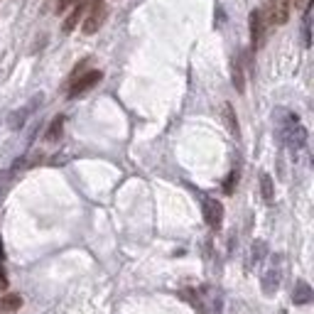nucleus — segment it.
<instances>
[{"instance_id":"5","label":"nucleus","mask_w":314,"mask_h":314,"mask_svg":"<svg viewBox=\"0 0 314 314\" xmlns=\"http://www.w3.org/2000/svg\"><path fill=\"white\" fill-rule=\"evenodd\" d=\"M285 140H287V145H290L292 150H300V147H304V143H307V130H304L297 121H290V128L285 130Z\"/></svg>"},{"instance_id":"9","label":"nucleus","mask_w":314,"mask_h":314,"mask_svg":"<svg viewBox=\"0 0 314 314\" xmlns=\"http://www.w3.org/2000/svg\"><path fill=\"white\" fill-rule=\"evenodd\" d=\"M20 307H23V297H20V295H5V297L0 300V312L12 314V312H17Z\"/></svg>"},{"instance_id":"19","label":"nucleus","mask_w":314,"mask_h":314,"mask_svg":"<svg viewBox=\"0 0 314 314\" xmlns=\"http://www.w3.org/2000/svg\"><path fill=\"white\" fill-rule=\"evenodd\" d=\"M93 3H103V0H93Z\"/></svg>"},{"instance_id":"15","label":"nucleus","mask_w":314,"mask_h":314,"mask_svg":"<svg viewBox=\"0 0 314 314\" xmlns=\"http://www.w3.org/2000/svg\"><path fill=\"white\" fill-rule=\"evenodd\" d=\"M235 182H238V172H231V174H228V180H226V184H224V191H226V194H233Z\"/></svg>"},{"instance_id":"1","label":"nucleus","mask_w":314,"mask_h":314,"mask_svg":"<svg viewBox=\"0 0 314 314\" xmlns=\"http://www.w3.org/2000/svg\"><path fill=\"white\" fill-rule=\"evenodd\" d=\"M101 71L99 69H91V71H86L84 76H78L74 84H71V89H69V99H76V96H81V93H86L89 89H93L99 81H101Z\"/></svg>"},{"instance_id":"13","label":"nucleus","mask_w":314,"mask_h":314,"mask_svg":"<svg viewBox=\"0 0 314 314\" xmlns=\"http://www.w3.org/2000/svg\"><path fill=\"white\" fill-rule=\"evenodd\" d=\"M265 253H268V243H265V241H256V243H253V250H250V260H253V263H260V260L265 258Z\"/></svg>"},{"instance_id":"8","label":"nucleus","mask_w":314,"mask_h":314,"mask_svg":"<svg viewBox=\"0 0 314 314\" xmlns=\"http://www.w3.org/2000/svg\"><path fill=\"white\" fill-rule=\"evenodd\" d=\"M84 10H86V0H81V3L74 5V10H71V15L64 20V27H62V30H64V32H71V30L78 25V17L84 15Z\"/></svg>"},{"instance_id":"6","label":"nucleus","mask_w":314,"mask_h":314,"mask_svg":"<svg viewBox=\"0 0 314 314\" xmlns=\"http://www.w3.org/2000/svg\"><path fill=\"white\" fill-rule=\"evenodd\" d=\"M292 300H295V304H307L314 300V292L312 287H309V282L300 280L297 285H295V290H292Z\"/></svg>"},{"instance_id":"17","label":"nucleus","mask_w":314,"mask_h":314,"mask_svg":"<svg viewBox=\"0 0 314 314\" xmlns=\"http://www.w3.org/2000/svg\"><path fill=\"white\" fill-rule=\"evenodd\" d=\"M76 3H81V0H56V12H64L69 5H76Z\"/></svg>"},{"instance_id":"18","label":"nucleus","mask_w":314,"mask_h":314,"mask_svg":"<svg viewBox=\"0 0 314 314\" xmlns=\"http://www.w3.org/2000/svg\"><path fill=\"white\" fill-rule=\"evenodd\" d=\"M292 3H295V8H302L304 5V0H292Z\"/></svg>"},{"instance_id":"12","label":"nucleus","mask_w":314,"mask_h":314,"mask_svg":"<svg viewBox=\"0 0 314 314\" xmlns=\"http://www.w3.org/2000/svg\"><path fill=\"white\" fill-rule=\"evenodd\" d=\"M260 191H263V199L265 202H272L275 189H272V177L270 174H260Z\"/></svg>"},{"instance_id":"3","label":"nucleus","mask_w":314,"mask_h":314,"mask_svg":"<svg viewBox=\"0 0 314 314\" xmlns=\"http://www.w3.org/2000/svg\"><path fill=\"white\" fill-rule=\"evenodd\" d=\"M106 20V5L103 3H91V10H89V17L84 20V34H93L99 27H101V23Z\"/></svg>"},{"instance_id":"14","label":"nucleus","mask_w":314,"mask_h":314,"mask_svg":"<svg viewBox=\"0 0 314 314\" xmlns=\"http://www.w3.org/2000/svg\"><path fill=\"white\" fill-rule=\"evenodd\" d=\"M224 118H226V125H228V130L238 135V121H235V115H233V108H231V103H224Z\"/></svg>"},{"instance_id":"4","label":"nucleus","mask_w":314,"mask_h":314,"mask_svg":"<svg viewBox=\"0 0 314 314\" xmlns=\"http://www.w3.org/2000/svg\"><path fill=\"white\" fill-rule=\"evenodd\" d=\"M204 221L211 226V228H219L221 221H224V206L221 202H216V199H204Z\"/></svg>"},{"instance_id":"7","label":"nucleus","mask_w":314,"mask_h":314,"mask_svg":"<svg viewBox=\"0 0 314 314\" xmlns=\"http://www.w3.org/2000/svg\"><path fill=\"white\" fill-rule=\"evenodd\" d=\"M278 287H280V272L272 268L263 275V292H265V295H275Z\"/></svg>"},{"instance_id":"16","label":"nucleus","mask_w":314,"mask_h":314,"mask_svg":"<svg viewBox=\"0 0 314 314\" xmlns=\"http://www.w3.org/2000/svg\"><path fill=\"white\" fill-rule=\"evenodd\" d=\"M8 287V275H5V265H3V250H0V290Z\"/></svg>"},{"instance_id":"2","label":"nucleus","mask_w":314,"mask_h":314,"mask_svg":"<svg viewBox=\"0 0 314 314\" xmlns=\"http://www.w3.org/2000/svg\"><path fill=\"white\" fill-rule=\"evenodd\" d=\"M265 42V20H263V10H253L250 12V45L253 52Z\"/></svg>"},{"instance_id":"11","label":"nucleus","mask_w":314,"mask_h":314,"mask_svg":"<svg viewBox=\"0 0 314 314\" xmlns=\"http://www.w3.org/2000/svg\"><path fill=\"white\" fill-rule=\"evenodd\" d=\"M62 128H64V118L62 115H56L54 121H52V125H49V130H47V143H56L59 140V135H62Z\"/></svg>"},{"instance_id":"10","label":"nucleus","mask_w":314,"mask_h":314,"mask_svg":"<svg viewBox=\"0 0 314 314\" xmlns=\"http://www.w3.org/2000/svg\"><path fill=\"white\" fill-rule=\"evenodd\" d=\"M233 86L238 93H243L246 91V76H243V62L241 59H233Z\"/></svg>"}]
</instances>
